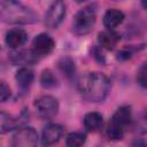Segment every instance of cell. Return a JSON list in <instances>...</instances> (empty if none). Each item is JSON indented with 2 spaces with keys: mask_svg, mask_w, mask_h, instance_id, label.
<instances>
[{
  "mask_svg": "<svg viewBox=\"0 0 147 147\" xmlns=\"http://www.w3.org/2000/svg\"><path fill=\"white\" fill-rule=\"evenodd\" d=\"M86 141V134L83 132H71L67 136L65 144L69 147H78L84 145Z\"/></svg>",
  "mask_w": 147,
  "mask_h": 147,
  "instance_id": "ac0fdd59",
  "label": "cell"
},
{
  "mask_svg": "<svg viewBox=\"0 0 147 147\" xmlns=\"http://www.w3.org/2000/svg\"><path fill=\"white\" fill-rule=\"evenodd\" d=\"M78 90L85 100L102 102L110 92V80L102 72H87L80 78Z\"/></svg>",
  "mask_w": 147,
  "mask_h": 147,
  "instance_id": "6da1fadb",
  "label": "cell"
},
{
  "mask_svg": "<svg viewBox=\"0 0 147 147\" xmlns=\"http://www.w3.org/2000/svg\"><path fill=\"white\" fill-rule=\"evenodd\" d=\"M18 125H20V121L17 118L13 117L6 111H1V115H0V132L1 133H6L11 130H15L18 127Z\"/></svg>",
  "mask_w": 147,
  "mask_h": 147,
  "instance_id": "2e32d148",
  "label": "cell"
},
{
  "mask_svg": "<svg viewBox=\"0 0 147 147\" xmlns=\"http://www.w3.org/2000/svg\"><path fill=\"white\" fill-rule=\"evenodd\" d=\"M136 127L140 133H146L147 132V109H145L141 113V115L139 116V118L137 119Z\"/></svg>",
  "mask_w": 147,
  "mask_h": 147,
  "instance_id": "44dd1931",
  "label": "cell"
},
{
  "mask_svg": "<svg viewBox=\"0 0 147 147\" xmlns=\"http://www.w3.org/2000/svg\"><path fill=\"white\" fill-rule=\"evenodd\" d=\"M32 46H33V51L38 55H47L53 51L55 42L49 34L39 33L32 40Z\"/></svg>",
  "mask_w": 147,
  "mask_h": 147,
  "instance_id": "9c48e42d",
  "label": "cell"
},
{
  "mask_svg": "<svg viewBox=\"0 0 147 147\" xmlns=\"http://www.w3.org/2000/svg\"><path fill=\"white\" fill-rule=\"evenodd\" d=\"M59 68H60L61 72L64 76H67V77H72L75 75V71H76L75 62L70 57H63V59H61L60 62H59Z\"/></svg>",
  "mask_w": 147,
  "mask_h": 147,
  "instance_id": "d6986e66",
  "label": "cell"
},
{
  "mask_svg": "<svg viewBox=\"0 0 147 147\" xmlns=\"http://www.w3.org/2000/svg\"><path fill=\"white\" fill-rule=\"evenodd\" d=\"M38 54L34 51H20L10 54L14 63H33L38 60Z\"/></svg>",
  "mask_w": 147,
  "mask_h": 147,
  "instance_id": "9a60e30c",
  "label": "cell"
},
{
  "mask_svg": "<svg viewBox=\"0 0 147 147\" xmlns=\"http://www.w3.org/2000/svg\"><path fill=\"white\" fill-rule=\"evenodd\" d=\"M141 5L145 9H147V0H141Z\"/></svg>",
  "mask_w": 147,
  "mask_h": 147,
  "instance_id": "603a6c76",
  "label": "cell"
},
{
  "mask_svg": "<svg viewBox=\"0 0 147 147\" xmlns=\"http://www.w3.org/2000/svg\"><path fill=\"white\" fill-rule=\"evenodd\" d=\"M65 11H67L65 2L63 0H54L46 11L45 25L51 29L57 28L62 23L65 16Z\"/></svg>",
  "mask_w": 147,
  "mask_h": 147,
  "instance_id": "8992f818",
  "label": "cell"
},
{
  "mask_svg": "<svg viewBox=\"0 0 147 147\" xmlns=\"http://www.w3.org/2000/svg\"><path fill=\"white\" fill-rule=\"evenodd\" d=\"M137 83L142 88H147V61L144 62L137 71Z\"/></svg>",
  "mask_w": 147,
  "mask_h": 147,
  "instance_id": "ffe728a7",
  "label": "cell"
},
{
  "mask_svg": "<svg viewBox=\"0 0 147 147\" xmlns=\"http://www.w3.org/2000/svg\"><path fill=\"white\" fill-rule=\"evenodd\" d=\"M76 1H78V2H83V1H85V0H76Z\"/></svg>",
  "mask_w": 147,
  "mask_h": 147,
  "instance_id": "cb8c5ba5",
  "label": "cell"
},
{
  "mask_svg": "<svg viewBox=\"0 0 147 147\" xmlns=\"http://www.w3.org/2000/svg\"><path fill=\"white\" fill-rule=\"evenodd\" d=\"M84 126L87 131L90 132H95L98 130L101 129L102 126V123H103V117L100 113H96V111H91V113H87L85 116H84Z\"/></svg>",
  "mask_w": 147,
  "mask_h": 147,
  "instance_id": "4fadbf2b",
  "label": "cell"
},
{
  "mask_svg": "<svg viewBox=\"0 0 147 147\" xmlns=\"http://www.w3.org/2000/svg\"><path fill=\"white\" fill-rule=\"evenodd\" d=\"M38 142V133L33 127L24 126L20 127L11 138V145L14 147H32Z\"/></svg>",
  "mask_w": 147,
  "mask_h": 147,
  "instance_id": "52a82bcc",
  "label": "cell"
},
{
  "mask_svg": "<svg viewBox=\"0 0 147 147\" xmlns=\"http://www.w3.org/2000/svg\"><path fill=\"white\" fill-rule=\"evenodd\" d=\"M34 108L39 117L51 119L57 114L59 102L57 99L52 95H41L34 100Z\"/></svg>",
  "mask_w": 147,
  "mask_h": 147,
  "instance_id": "5b68a950",
  "label": "cell"
},
{
  "mask_svg": "<svg viewBox=\"0 0 147 147\" xmlns=\"http://www.w3.org/2000/svg\"><path fill=\"white\" fill-rule=\"evenodd\" d=\"M33 78H34L33 71L26 67L18 69L16 72V76H15V79L21 88H28L32 84Z\"/></svg>",
  "mask_w": 147,
  "mask_h": 147,
  "instance_id": "5bb4252c",
  "label": "cell"
},
{
  "mask_svg": "<svg viewBox=\"0 0 147 147\" xmlns=\"http://www.w3.org/2000/svg\"><path fill=\"white\" fill-rule=\"evenodd\" d=\"M96 21V9L94 6L90 5L80 9L74 17L72 31L76 34L84 36L92 31Z\"/></svg>",
  "mask_w": 147,
  "mask_h": 147,
  "instance_id": "277c9868",
  "label": "cell"
},
{
  "mask_svg": "<svg viewBox=\"0 0 147 147\" xmlns=\"http://www.w3.org/2000/svg\"><path fill=\"white\" fill-rule=\"evenodd\" d=\"M132 119V110L130 106H122L119 107L110 118L107 136L111 140H119L124 136L125 127L130 124Z\"/></svg>",
  "mask_w": 147,
  "mask_h": 147,
  "instance_id": "3957f363",
  "label": "cell"
},
{
  "mask_svg": "<svg viewBox=\"0 0 147 147\" xmlns=\"http://www.w3.org/2000/svg\"><path fill=\"white\" fill-rule=\"evenodd\" d=\"M28 40V33L20 28H15L9 30L6 33V45L11 49H17L21 46H23Z\"/></svg>",
  "mask_w": 147,
  "mask_h": 147,
  "instance_id": "30bf717a",
  "label": "cell"
},
{
  "mask_svg": "<svg viewBox=\"0 0 147 147\" xmlns=\"http://www.w3.org/2000/svg\"><path fill=\"white\" fill-rule=\"evenodd\" d=\"M63 136V127L56 123L47 124L41 132V142L42 145L49 146L56 144Z\"/></svg>",
  "mask_w": 147,
  "mask_h": 147,
  "instance_id": "ba28073f",
  "label": "cell"
},
{
  "mask_svg": "<svg viewBox=\"0 0 147 147\" xmlns=\"http://www.w3.org/2000/svg\"><path fill=\"white\" fill-rule=\"evenodd\" d=\"M98 41L101 47L110 51V49H114L117 42L119 41V34L114 32L113 30L107 29L106 31H102L98 34Z\"/></svg>",
  "mask_w": 147,
  "mask_h": 147,
  "instance_id": "7c38bea8",
  "label": "cell"
},
{
  "mask_svg": "<svg viewBox=\"0 0 147 147\" xmlns=\"http://www.w3.org/2000/svg\"><path fill=\"white\" fill-rule=\"evenodd\" d=\"M124 21V14L119 9H108L103 15V25L108 30H113Z\"/></svg>",
  "mask_w": 147,
  "mask_h": 147,
  "instance_id": "8fae6325",
  "label": "cell"
},
{
  "mask_svg": "<svg viewBox=\"0 0 147 147\" xmlns=\"http://www.w3.org/2000/svg\"><path fill=\"white\" fill-rule=\"evenodd\" d=\"M10 96V88L9 86L5 83L1 82V86H0V98H1V102H6Z\"/></svg>",
  "mask_w": 147,
  "mask_h": 147,
  "instance_id": "7402d4cb",
  "label": "cell"
},
{
  "mask_svg": "<svg viewBox=\"0 0 147 147\" xmlns=\"http://www.w3.org/2000/svg\"><path fill=\"white\" fill-rule=\"evenodd\" d=\"M1 18L10 24H28L38 21V15L18 0H1Z\"/></svg>",
  "mask_w": 147,
  "mask_h": 147,
  "instance_id": "7a4b0ae2",
  "label": "cell"
},
{
  "mask_svg": "<svg viewBox=\"0 0 147 147\" xmlns=\"http://www.w3.org/2000/svg\"><path fill=\"white\" fill-rule=\"evenodd\" d=\"M40 84L45 88H53L57 85V79L52 70L46 69L40 75Z\"/></svg>",
  "mask_w": 147,
  "mask_h": 147,
  "instance_id": "e0dca14e",
  "label": "cell"
}]
</instances>
